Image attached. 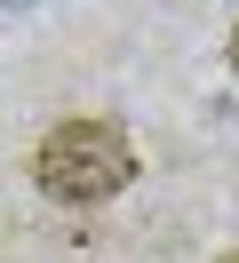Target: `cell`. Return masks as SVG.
Returning <instances> with one entry per match:
<instances>
[{
    "label": "cell",
    "mask_w": 239,
    "mask_h": 263,
    "mask_svg": "<svg viewBox=\"0 0 239 263\" xmlns=\"http://www.w3.org/2000/svg\"><path fill=\"white\" fill-rule=\"evenodd\" d=\"M32 176L64 208H104V199H120L136 183V144H127L120 120H64L32 152Z\"/></svg>",
    "instance_id": "1"
},
{
    "label": "cell",
    "mask_w": 239,
    "mask_h": 263,
    "mask_svg": "<svg viewBox=\"0 0 239 263\" xmlns=\"http://www.w3.org/2000/svg\"><path fill=\"white\" fill-rule=\"evenodd\" d=\"M231 72H239V32H231Z\"/></svg>",
    "instance_id": "2"
},
{
    "label": "cell",
    "mask_w": 239,
    "mask_h": 263,
    "mask_svg": "<svg viewBox=\"0 0 239 263\" xmlns=\"http://www.w3.org/2000/svg\"><path fill=\"white\" fill-rule=\"evenodd\" d=\"M223 263H239V255H223Z\"/></svg>",
    "instance_id": "3"
}]
</instances>
